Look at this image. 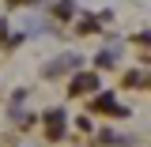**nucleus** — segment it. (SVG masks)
I'll use <instances>...</instances> for the list:
<instances>
[{"label": "nucleus", "mask_w": 151, "mask_h": 147, "mask_svg": "<svg viewBox=\"0 0 151 147\" xmlns=\"http://www.w3.org/2000/svg\"><path fill=\"white\" fill-rule=\"evenodd\" d=\"M94 30H102V19L98 15H83V23L76 27V34H94Z\"/></svg>", "instance_id": "obj_9"}, {"label": "nucleus", "mask_w": 151, "mask_h": 147, "mask_svg": "<svg viewBox=\"0 0 151 147\" xmlns=\"http://www.w3.org/2000/svg\"><path fill=\"white\" fill-rule=\"evenodd\" d=\"M147 87H151V75H147Z\"/></svg>", "instance_id": "obj_13"}, {"label": "nucleus", "mask_w": 151, "mask_h": 147, "mask_svg": "<svg viewBox=\"0 0 151 147\" xmlns=\"http://www.w3.org/2000/svg\"><path fill=\"white\" fill-rule=\"evenodd\" d=\"M8 121H12L15 128H30V121H34V117H30L27 110H19V106H12V113H8Z\"/></svg>", "instance_id": "obj_8"}, {"label": "nucleus", "mask_w": 151, "mask_h": 147, "mask_svg": "<svg viewBox=\"0 0 151 147\" xmlns=\"http://www.w3.org/2000/svg\"><path fill=\"white\" fill-rule=\"evenodd\" d=\"M121 87H125V91H144V87H147V72L129 68V72H125V79H121Z\"/></svg>", "instance_id": "obj_6"}, {"label": "nucleus", "mask_w": 151, "mask_h": 147, "mask_svg": "<svg viewBox=\"0 0 151 147\" xmlns=\"http://www.w3.org/2000/svg\"><path fill=\"white\" fill-rule=\"evenodd\" d=\"M8 4H12V8H38L42 0H8Z\"/></svg>", "instance_id": "obj_11"}, {"label": "nucleus", "mask_w": 151, "mask_h": 147, "mask_svg": "<svg viewBox=\"0 0 151 147\" xmlns=\"http://www.w3.org/2000/svg\"><path fill=\"white\" fill-rule=\"evenodd\" d=\"M42 132H45V143H60L68 136V110L64 106H49L42 113Z\"/></svg>", "instance_id": "obj_2"}, {"label": "nucleus", "mask_w": 151, "mask_h": 147, "mask_svg": "<svg viewBox=\"0 0 151 147\" xmlns=\"http://www.w3.org/2000/svg\"><path fill=\"white\" fill-rule=\"evenodd\" d=\"M72 11H76V0H57L53 8H49V15H53L57 23H72V19H76Z\"/></svg>", "instance_id": "obj_7"}, {"label": "nucleus", "mask_w": 151, "mask_h": 147, "mask_svg": "<svg viewBox=\"0 0 151 147\" xmlns=\"http://www.w3.org/2000/svg\"><path fill=\"white\" fill-rule=\"evenodd\" d=\"M121 64V49H102V53H94V68L98 72H110Z\"/></svg>", "instance_id": "obj_5"}, {"label": "nucleus", "mask_w": 151, "mask_h": 147, "mask_svg": "<svg viewBox=\"0 0 151 147\" xmlns=\"http://www.w3.org/2000/svg\"><path fill=\"white\" fill-rule=\"evenodd\" d=\"M79 64H83V57L76 53V49H64V53H57L53 60L42 64V79H45V83H53V79H68L72 72H79Z\"/></svg>", "instance_id": "obj_1"}, {"label": "nucleus", "mask_w": 151, "mask_h": 147, "mask_svg": "<svg viewBox=\"0 0 151 147\" xmlns=\"http://www.w3.org/2000/svg\"><path fill=\"white\" fill-rule=\"evenodd\" d=\"M132 42H136V45H147V49H151V30H144V34H140V38H132Z\"/></svg>", "instance_id": "obj_12"}, {"label": "nucleus", "mask_w": 151, "mask_h": 147, "mask_svg": "<svg viewBox=\"0 0 151 147\" xmlns=\"http://www.w3.org/2000/svg\"><path fill=\"white\" fill-rule=\"evenodd\" d=\"M76 128H79V132H91L94 125H91V117H76Z\"/></svg>", "instance_id": "obj_10"}, {"label": "nucleus", "mask_w": 151, "mask_h": 147, "mask_svg": "<svg viewBox=\"0 0 151 147\" xmlns=\"http://www.w3.org/2000/svg\"><path fill=\"white\" fill-rule=\"evenodd\" d=\"M102 91V75L98 72H72L68 75V98H87Z\"/></svg>", "instance_id": "obj_4"}, {"label": "nucleus", "mask_w": 151, "mask_h": 147, "mask_svg": "<svg viewBox=\"0 0 151 147\" xmlns=\"http://www.w3.org/2000/svg\"><path fill=\"white\" fill-rule=\"evenodd\" d=\"M87 110L94 113V117H129V106H121V102H117V94L113 91H98L91 98V106H87Z\"/></svg>", "instance_id": "obj_3"}]
</instances>
